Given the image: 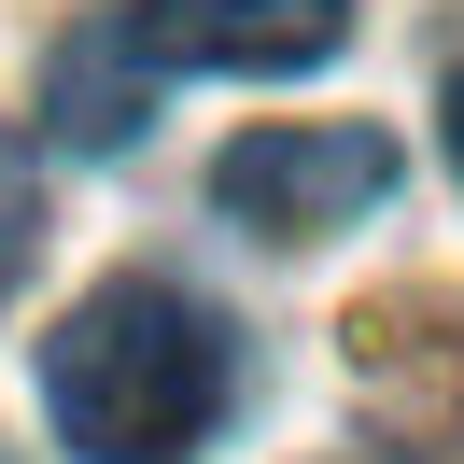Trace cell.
I'll return each instance as SVG.
<instances>
[{"label":"cell","mask_w":464,"mask_h":464,"mask_svg":"<svg viewBox=\"0 0 464 464\" xmlns=\"http://www.w3.org/2000/svg\"><path fill=\"white\" fill-rule=\"evenodd\" d=\"M43 422L85 464H198L226 422V324L155 267H113L43 338Z\"/></svg>","instance_id":"1"},{"label":"cell","mask_w":464,"mask_h":464,"mask_svg":"<svg viewBox=\"0 0 464 464\" xmlns=\"http://www.w3.org/2000/svg\"><path fill=\"white\" fill-rule=\"evenodd\" d=\"M211 198L254 239H338L394 198V141L380 127H254V141L211 155Z\"/></svg>","instance_id":"2"},{"label":"cell","mask_w":464,"mask_h":464,"mask_svg":"<svg viewBox=\"0 0 464 464\" xmlns=\"http://www.w3.org/2000/svg\"><path fill=\"white\" fill-rule=\"evenodd\" d=\"M141 43L169 71H324L352 0H141Z\"/></svg>","instance_id":"3"},{"label":"cell","mask_w":464,"mask_h":464,"mask_svg":"<svg viewBox=\"0 0 464 464\" xmlns=\"http://www.w3.org/2000/svg\"><path fill=\"white\" fill-rule=\"evenodd\" d=\"M141 99H155V43H141V14H85V29L57 43V71H43V113H57V141H85V155L141 141Z\"/></svg>","instance_id":"4"},{"label":"cell","mask_w":464,"mask_h":464,"mask_svg":"<svg viewBox=\"0 0 464 464\" xmlns=\"http://www.w3.org/2000/svg\"><path fill=\"white\" fill-rule=\"evenodd\" d=\"M29 254H43V169H29V141L0 127V310H14V282H29Z\"/></svg>","instance_id":"5"},{"label":"cell","mask_w":464,"mask_h":464,"mask_svg":"<svg viewBox=\"0 0 464 464\" xmlns=\"http://www.w3.org/2000/svg\"><path fill=\"white\" fill-rule=\"evenodd\" d=\"M450 169H464V71H450Z\"/></svg>","instance_id":"6"}]
</instances>
